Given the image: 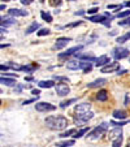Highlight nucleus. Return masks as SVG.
<instances>
[{
	"label": "nucleus",
	"mask_w": 130,
	"mask_h": 147,
	"mask_svg": "<svg viewBox=\"0 0 130 147\" xmlns=\"http://www.w3.org/2000/svg\"><path fill=\"white\" fill-rule=\"evenodd\" d=\"M46 125L52 130H63L68 126V119L64 116H50L46 119Z\"/></svg>",
	"instance_id": "obj_1"
},
{
	"label": "nucleus",
	"mask_w": 130,
	"mask_h": 147,
	"mask_svg": "<svg viewBox=\"0 0 130 147\" xmlns=\"http://www.w3.org/2000/svg\"><path fill=\"white\" fill-rule=\"evenodd\" d=\"M111 20L112 17H109L108 14H95V16L89 17V21H91V22L104 24L105 26H111Z\"/></svg>",
	"instance_id": "obj_2"
},
{
	"label": "nucleus",
	"mask_w": 130,
	"mask_h": 147,
	"mask_svg": "<svg viewBox=\"0 0 130 147\" xmlns=\"http://www.w3.org/2000/svg\"><path fill=\"white\" fill-rule=\"evenodd\" d=\"M107 129H108V124L103 122L102 125H99L98 128H95L94 130L90 133V138H91V139H99L100 137H102L103 134L107 131Z\"/></svg>",
	"instance_id": "obj_3"
},
{
	"label": "nucleus",
	"mask_w": 130,
	"mask_h": 147,
	"mask_svg": "<svg viewBox=\"0 0 130 147\" xmlns=\"http://www.w3.org/2000/svg\"><path fill=\"white\" fill-rule=\"evenodd\" d=\"M112 55H113V57L116 59V60H122V59L127 57V56L130 55V52L127 48L116 47V48H113V51H112Z\"/></svg>",
	"instance_id": "obj_4"
},
{
	"label": "nucleus",
	"mask_w": 130,
	"mask_h": 147,
	"mask_svg": "<svg viewBox=\"0 0 130 147\" xmlns=\"http://www.w3.org/2000/svg\"><path fill=\"white\" fill-rule=\"evenodd\" d=\"M92 117H94V113H92L91 111H89V112H86V113L78 115V116L75 117L74 122H75V125H78V126H81V125H85L86 122L89 121V120H91Z\"/></svg>",
	"instance_id": "obj_5"
},
{
	"label": "nucleus",
	"mask_w": 130,
	"mask_h": 147,
	"mask_svg": "<svg viewBox=\"0 0 130 147\" xmlns=\"http://www.w3.org/2000/svg\"><path fill=\"white\" fill-rule=\"evenodd\" d=\"M35 109L39 112H51V111H55L56 107L47 102H39L35 104Z\"/></svg>",
	"instance_id": "obj_6"
},
{
	"label": "nucleus",
	"mask_w": 130,
	"mask_h": 147,
	"mask_svg": "<svg viewBox=\"0 0 130 147\" xmlns=\"http://www.w3.org/2000/svg\"><path fill=\"white\" fill-rule=\"evenodd\" d=\"M55 89H56V94L60 95V96H65V95H68L70 92V89L67 83H57V85H55Z\"/></svg>",
	"instance_id": "obj_7"
},
{
	"label": "nucleus",
	"mask_w": 130,
	"mask_h": 147,
	"mask_svg": "<svg viewBox=\"0 0 130 147\" xmlns=\"http://www.w3.org/2000/svg\"><path fill=\"white\" fill-rule=\"evenodd\" d=\"M83 48V46H75V47H72V48H68L65 52H63V53H60L59 55V59H65V57H68V56H72V55H75V53L78 52V51H81Z\"/></svg>",
	"instance_id": "obj_8"
},
{
	"label": "nucleus",
	"mask_w": 130,
	"mask_h": 147,
	"mask_svg": "<svg viewBox=\"0 0 130 147\" xmlns=\"http://www.w3.org/2000/svg\"><path fill=\"white\" fill-rule=\"evenodd\" d=\"M90 108H91V104L90 103H81V104H77L74 108V112H75V116L78 115H82V113H86L89 112Z\"/></svg>",
	"instance_id": "obj_9"
},
{
	"label": "nucleus",
	"mask_w": 130,
	"mask_h": 147,
	"mask_svg": "<svg viewBox=\"0 0 130 147\" xmlns=\"http://www.w3.org/2000/svg\"><path fill=\"white\" fill-rule=\"evenodd\" d=\"M70 40H72L70 38H65V36H61V38H57L56 43L53 45V50H61V48L65 47V46H67Z\"/></svg>",
	"instance_id": "obj_10"
},
{
	"label": "nucleus",
	"mask_w": 130,
	"mask_h": 147,
	"mask_svg": "<svg viewBox=\"0 0 130 147\" xmlns=\"http://www.w3.org/2000/svg\"><path fill=\"white\" fill-rule=\"evenodd\" d=\"M120 68L119 63H108L107 65L102 67V73H112L115 70H117Z\"/></svg>",
	"instance_id": "obj_11"
},
{
	"label": "nucleus",
	"mask_w": 130,
	"mask_h": 147,
	"mask_svg": "<svg viewBox=\"0 0 130 147\" xmlns=\"http://www.w3.org/2000/svg\"><path fill=\"white\" fill-rule=\"evenodd\" d=\"M75 57L78 60H89V61H96L95 56L92 53H89V52H77L75 53Z\"/></svg>",
	"instance_id": "obj_12"
},
{
	"label": "nucleus",
	"mask_w": 130,
	"mask_h": 147,
	"mask_svg": "<svg viewBox=\"0 0 130 147\" xmlns=\"http://www.w3.org/2000/svg\"><path fill=\"white\" fill-rule=\"evenodd\" d=\"M120 136H122L121 126H116V129H113V130H111V131H109V134H108V138H109L112 142H113L115 139H117Z\"/></svg>",
	"instance_id": "obj_13"
},
{
	"label": "nucleus",
	"mask_w": 130,
	"mask_h": 147,
	"mask_svg": "<svg viewBox=\"0 0 130 147\" xmlns=\"http://www.w3.org/2000/svg\"><path fill=\"white\" fill-rule=\"evenodd\" d=\"M105 83H107V80H105V78H98V80H95L94 82L87 83V87H89V89H95V87H99V86H104Z\"/></svg>",
	"instance_id": "obj_14"
},
{
	"label": "nucleus",
	"mask_w": 130,
	"mask_h": 147,
	"mask_svg": "<svg viewBox=\"0 0 130 147\" xmlns=\"http://www.w3.org/2000/svg\"><path fill=\"white\" fill-rule=\"evenodd\" d=\"M79 69H82L83 73H90L92 70V65L89 60H82L79 64Z\"/></svg>",
	"instance_id": "obj_15"
},
{
	"label": "nucleus",
	"mask_w": 130,
	"mask_h": 147,
	"mask_svg": "<svg viewBox=\"0 0 130 147\" xmlns=\"http://www.w3.org/2000/svg\"><path fill=\"white\" fill-rule=\"evenodd\" d=\"M8 12H9V16H14V17L28 16V11H22V9H17V8H12Z\"/></svg>",
	"instance_id": "obj_16"
},
{
	"label": "nucleus",
	"mask_w": 130,
	"mask_h": 147,
	"mask_svg": "<svg viewBox=\"0 0 130 147\" xmlns=\"http://www.w3.org/2000/svg\"><path fill=\"white\" fill-rule=\"evenodd\" d=\"M108 63H109V57H108L107 55H103V56H100L99 59H96V63H95V67H98V68H102V67H104V65H107Z\"/></svg>",
	"instance_id": "obj_17"
},
{
	"label": "nucleus",
	"mask_w": 130,
	"mask_h": 147,
	"mask_svg": "<svg viewBox=\"0 0 130 147\" xmlns=\"http://www.w3.org/2000/svg\"><path fill=\"white\" fill-rule=\"evenodd\" d=\"M79 64L81 63L77 60H69L67 63V68L70 70H77V69H79Z\"/></svg>",
	"instance_id": "obj_18"
},
{
	"label": "nucleus",
	"mask_w": 130,
	"mask_h": 147,
	"mask_svg": "<svg viewBox=\"0 0 130 147\" xmlns=\"http://www.w3.org/2000/svg\"><path fill=\"white\" fill-rule=\"evenodd\" d=\"M16 24V20L13 17H1V26H11Z\"/></svg>",
	"instance_id": "obj_19"
},
{
	"label": "nucleus",
	"mask_w": 130,
	"mask_h": 147,
	"mask_svg": "<svg viewBox=\"0 0 130 147\" xmlns=\"http://www.w3.org/2000/svg\"><path fill=\"white\" fill-rule=\"evenodd\" d=\"M38 86L40 89H51L55 86V82L53 81H40V82H38Z\"/></svg>",
	"instance_id": "obj_20"
},
{
	"label": "nucleus",
	"mask_w": 130,
	"mask_h": 147,
	"mask_svg": "<svg viewBox=\"0 0 130 147\" xmlns=\"http://www.w3.org/2000/svg\"><path fill=\"white\" fill-rule=\"evenodd\" d=\"M0 82L3 83V85H5V86H14V85H17L16 80L7 78V77H4V76H1V78H0Z\"/></svg>",
	"instance_id": "obj_21"
},
{
	"label": "nucleus",
	"mask_w": 130,
	"mask_h": 147,
	"mask_svg": "<svg viewBox=\"0 0 130 147\" xmlns=\"http://www.w3.org/2000/svg\"><path fill=\"white\" fill-rule=\"evenodd\" d=\"M113 117L115 119H119V120H125L126 119V112L122 111V109H116L113 112Z\"/></svg>",
	"instance_id": "obj_22"
},
{
	"label": "nucleus",
	"mask_w": 130,
	"mask_h": 147,
	"mask_svg": "<svg viewBox=\"0 0 130 147\" xmlns=\"http://www.w3.org/2000/svg\"><path fill=\"white\" fill-rule=\"evenodd\" d=\"M96 99L100 100V102H105V100L108 99V92L105 91V90H100L96 94Z\"/></svg>",
	"instance_id": "obj_23"
},
{
	"label": "nucleus",
	"mask_w": 130,
	"mask_h": 147,
	"mask_svg": "<svg viewBox=\"0 0 130 147\" xmlns=\"http://www.w3.org/2000/svg\"><path fill=\"white\" fill-rule=\"evenodd\" d=\"M39 28H40V25H39L38 22H33V25H30V26H29V28L26 29V31H25V33H26V34H31V33H34V31H36V30H38Z\"/></svg>",
	"instance_id": "obj_24"
},
{
	"label": "nucleus",
	"mask_w": 130,
	"mask_h": 147,
	"mask_svg": "<svg viewBox=\"0 0 130 147\" xmlns=\"http://www.w3.org/2000/svg\"><path fill=\"white\" fill-rule=\"evenodd\" d=\"M127 40H130V31L129 33H126V34H124V35L119 36L116 42L119 43V45H121V43H125V42H127Z\"/></svg>",
	"instance_id": "obj_25"
},
{
	"label": "nucleus",
	"mask_w": 130,
	"mask_h": 147,
	"mask_svg": "<svg viewBox=\"0 0 130 147\" xmlns=\"http://www.w3.org/2000/svg\"><path fill=\"white\" fill-rule=\"evenodd\" d=\"M56 146L59 147H68V146H74V139H70V141H64V142H59Z\"/></svg>",
	"instance_id": "obj_26"
},
{
	"label": "nucleus",
	"mask_w": 130,
	"mask_h": 147,
	"mask_svg": "<svg viewBox=\"0 0 130 147\" xmlns=\"http://www.w3.org/2000/svg\"><path fill=\"white\" fill-rule=\"evenodd\" d=\"M75 102H77V99H74V98H73V99H69V100H64V102L60 103V107L61 108H67V107H69L70 104H72V103H75Z\"/></svg>",
	"instance_id": "obj_27"
},
{
	"label": "nucleus",
	"mask_w": 130,
	"mask_h": 147,
	"mask_svg": "<svg viewBox=\"0 0 130 147\" xmlns=\"http://www.w3.org/2000/svg\"><path fill=\"white\" fill-rule=\"evenodd\" d=\"M87 131H89V128H82L81 130L75 131L74 136H73V137H74V138H81V137H83V134H86Z\"/></svg>",
	"instance_id": "obj_28"
},
{
	"label": "nucleus",
	"mask_w": 130,
	"mask_h": 147,
	"mask_svg": "<svg viewBox=\"0 0 130 147\" xmlns=\"http://www.w3.org/2000/svg\"><path fill=\"white\" fill-rule=\"evenodd\" d=\"M36 68H38V65H25V67H21V70H25V72H34Z\"/></svg>",
	"instance_id": "obj_29"
},
{
	"label": "nucleus",
	"mask_w": 130,
	"mask_h": 147,
	"mask_svg": "<svg viewBox=\"0 0 130 147\" xmlns=\"http://www.w3.org/2000/svg\"><path fill=\"white\" fill-rule=\"evenodd\" d=\"M40 16H42V18L44 20V21H47V22H52V16H51L50 13H46V12H40Z\"/></svg>",
	"instance_id": "obj_30"
},
{
	"label": "nucleus",
	"mask_w": 130,
	"mask_h": 147,
	"mask_svg": "<svg viewBox=\"0 0 130 147\" xmlns=\"http://www.w3.org/2000/svg\"><path fill=\"white\" fill-rule=\"evenodd\" d=\"M129 122V120H122V121H111V125L113 126H124Z\"/></svg>",
	"instance_id": "obj_31"
},
{
	"label": "nucleus",
	"mask_w": 130,
	"mask_h": 147,
	"mask_svg": "<svg viewBox=\"0 0 130 147\" xmlns=\"http://www.w3.org/2000/svg\"><path fill=\"white\" fill-rule=\"evenodd\" d=\"M127 16H130V9H129V11L119 12V13H117V16H116V17H119V18H125V17H127Z\"/></svg>",
	"instance_id": "obj_32"
},
{
	"label": "nucleus",
	"mask_w": 130,
	"mask_h": 147,
	"mask_svg": "<svg viewBox=\"0 0 130 147\" xmlns=\"http://www.w3.org/2000/svg\"><path fill=\"white\" fill-rule=\"evenodd\" d=\"M121 143H122V136H120L117 139H115L113 142H112V146L113 147H119V146H121Z\"/></svg>",
	"instance_id": "obj_33"
},
{
	"label": "nucleus",
	"mask_w": 130,
	"mask_h": 147,
	"mask_svg": "<svg viewBox=\"0 0 130 147\" xmlns=\"http://www.w3.org/2000/svg\"><path fill=\"white\" fill-rule=\"evenodd\" d=\"M74 133H75L74 129H69V130L65 131V133H61V134H60V137H61V138H67L68 136H70V134H74Z\"/></svg>",
	"instance_id": "obj_34"
},
{
	"label": "nucleus",
	"mask_w": 130,
	"mask_h": 147,
	"mask_svg": "<svg viewBox=\"0 0 130 147\" xmlns=\"http://www.w3.org/2000/svg\"><path fill=\"white\" fill-rule=\"evenodd\" d=\"M50 33H51V30H48V29H42V30L38 31V35L39 36H44V35H48Z\"/></svg>",
	"instance_id": "obj_35"
},
{
	"label": "nucleus",
	"mask_w": 130,
	"mask_h": 147,
	"mask_svg": "<svg viewBox=\"0 0 130 147\" xmlns=\"http://www.w3.org/2000/svg\"><path fill=\"white\" fill-rule=\"evenodd\" d=\"M119 25L120 26H130V18H126L124 21H119Z\"/></svg>",
	"instance_id": "obj_36"
},
{
	"label": "nucleus",
	"mask_w": 130,
	"mask_h": 147,
	"mask_svg": "<svg viewBox=\"0 0 130 147\" xmlns=\"http://www.w3.org/2000/svg\"><path fill=\"white\" fill-rule=\"evenodd\" d=\"M53 80L61 81V82H69V80H68L67 77H57V76H55V77H53Z\"/></svg>",
	"instance_id": "obj_37"
},
{
	"label": "nucleus",
	"mask_w": 130,
	"mask_h": 147,
	"mask_svg": "<svg viewBox=\"0 0 130 147\" xmlns=\"http://www.w3.org/2000/svg\"><path fill=\"white\" fill-rule=\"evenodd\" d=\"M9 67L12 68V69H17V70H21V65H17V64H14V63H9Z\"/></svg>",
	"instance_id": "obj_38"
},
{
	"label": "nucleus",
	"mask_w": 130,
	"mask_h": 147,
	"mask_svg": "<svg viewBox=\"0 0 130 147\" xmlns=\"http://www.w3.org/2000/svg\"><path fill=\"white\" fill-rule=\"evenodd\" d=\"M82 24V21H77V22H73V24H69V25H67V26H64V28H74V26H77V25H81Z\"/></svg>",
	"instance_id": "obj_39"
},
{
	"label": "nucleus",
	"mask_w": 130,
	"mask_h": 147,
	"mask_svg": "<svg viewBox=\"0 0 130 147\" xmlns=\"http://www.w3.org/2000/svg\"><path fill=\"white\" fill-rule=\"evenodd\" d=\"M50 4H51V5H53V7L60 5V4H61V0H51Z\"/></svg>",
	"instance_id": "obj_40"
},
{
	"label": "nucleus",
	"mask_w": 130,
	"mask_h": 147,
	"mask_svg": "<svg viewBox=\"0 0 130 147\" xmlns=\"http://www.w3.org/2000/svg\"><path fill=\"white\" fill-rule=\"evenodd\" d=\"M98 11H99L98 8H91V9H89V11H87V13H89V14H95Z\"/></svg>",
	"instance_id": "obj_41"
},
{
	"label": "nucleus",
	"mask_w": 130,
	"mask_h": 147,
	"mask_svg": "<svg viewBox=\"0 0 130 147\" xmlns=\"http://www.w3.org/2000/svg\"><path fill=\"white\" fill-rule=\"evenodd\" d=\"M9 65H1V67H0V69H1V72H5V70H8L9 69Z\"/></svg>",
	"instance_id": "obj_42"
},
{
	"label": "nucleus",
	"mask_w": 130,
	"mask_h": 147,
	"mask_svg": "<svg viewBox=\"0 0 130 147\" xmlns=\"http://www.w3.org/2000/svg\"><path fill=\"white\" fill-rule=\"evenodd\" d=\"M31 94L35 95V96H38V95L40 94V91H39V90H36V89H34V90H31Z\"/></svg>",
	"instance_id": "obj_43"
},
{
	"label": "nucleus",
	"mask_w": 130,
	"mask_h": 147,
	"mask_svg": "<svg viewBox=\"0 0 130 147\" xmlns=\"http://www.w3.org/2000/svg\"><path fill=\"white\" fill-rule=\"evenodd\" d=\"M31 1H33V0H21V3H22L24 5H29Z\"/></svg>",
	"instance_id": "obj_44"
},
{
	"label": "nucleus",
	"mask_w": 130,
	"mask_h": 147,
	"mask_svg": "<svg viewBox=\"0 0 130 147\" xmlns=\"http://www.w3.org/2000/svg\"><path fill=\"white\" fill-rule=\"evenodd\" d=\"M34 102H36V99H29V100H25L24 104H29V103H34Z\"/></svg>",
	"instance_id": "obj_45"
},
{
	"label": "nucleus",
	"mask_w": 130,
	"mask_h": 147,
	"mask_svg": "<svg viewBox=\"0 0 130 147\" xmlns=\"http://www.w3.org/2000/svg\"><path fill=\"white\" fill-rule=\"evenodd\" d=\"M75 16H78V14H85V12H83V11H81V12H75Z\"/></svg>",
	"instance_id": "obj_46"
},
{
	"label": "nucleus",
	"mask_w": 130,
	"mask_h": 147,
	"mask_svg": "<svg viewBox=\"0 0 130 147\" xmlns=\"http://www.w3.org/2000/svg\"><path fill=\"white\" fill-rule=\"evenodd\" d=\"M34 78L33 77H25V81H33Z\"/></svg>",
	"instance_id": "obj_47"
},
{
	"label": "nucleus",
	"mask_w": 130,
	"mask_h": 147,
	"mask_svg": "<svg viewBox=\"0 0 130 147\" xmlns=\"http://www.w3.org/2000/svg\"><path fill=\"white\" fill-rule=\"evenodd\" d=\"M0 9H1V11H4V9H5V5H4V4H1V5H0Z\"/></svg>",
	"instance_id": "obj_48"
},
{
	"label": "nucleus",
	"mask_w": 130,
	"mask_h": 147,
	"mask_svg": "<svg viewBox=\"0 0 130 147\" xmlns=\"http://www.w3.org/2000/svg\"><path fill=\"white\" fill-rule=\"evenodd\" d=\"M124 5H126V7H129V8H130V1H126V3H125Z\"/></svg>",
	"instance_id": "obj_49"
},
{
	"label": "nucleus",
	"mask_w": 130,
	"mask_h": 147,
	"mask_svg": "<svg viewBox=\"0 0 130 147\" xmlns=\"http://www.w3.org/2000/svg\"><path fill=\"white\" fill-rule=\"evenodd\" d=\"M124 73H126V70H121V72H119L117 74H124Z\"/></svg>",
	"instance_id": "obj_50"
},
{
	"label": "nucleus",
	"mask_w": 130,
	"mask_h": 147,
	"mask_svg": "<svg viewBox=\"0 0 130 147\" xmlns=\"http://www.w3.org/2000/svg\"><path fill=\"white\" fill-rule=\"evenodd\" d=\"M3 1H8V0H3Z\"/></svg>",
	"instance_id": "obj_51"
},
{
	"label": "nucleus",
	"mask_w": 130,
	"mask_h": 147,
	"mask_svg": "<svg viewBox=\"0 0 130 147\" xmlns=\"http://www.w3.org/2000/svg\"><path fill=\"white\" fill-rule=\"evenodd\" d=\"M70 1H75V0H70Z\"/></svg>",
	"instance_id": "obj_52"
},
{
	"label": "nucleus",
	"mask_w": 130,
	"mask_h": 147,
	"mask_svg": "<svg viewBox=\"0 0 130 147\" xmlns=\"http://www.w3.org/2000/svg\"><path fill=\"white\" fill-rule=\"evenodd\" d=\"M129 147H130V142H129Z\"/></svg>",
	"instance_id": "obj_53"
}]
</instances>
